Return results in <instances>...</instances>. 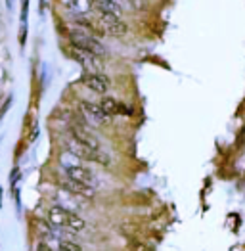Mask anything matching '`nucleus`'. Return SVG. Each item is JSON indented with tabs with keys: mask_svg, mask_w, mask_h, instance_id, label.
<instances>
[{
	"mask_svg": "<svg viewBox=\"0 0 245 251\" xmlns=\"http://www.w3.org/2000/svg\"><path fill=\"white\" fill-rule=\"evenodd\" d=\"M71 44L75 46V48H81L84 52H90V54H94V56H98V58H103L105 56V46H103L102 42L98 41L92 33H86V31H82V29H77V31H71Z\"/></svg>",
	"mask_w": 245,
	"mask_h": 251,
	"instance_id": "obj_1",
	"label": "nucleus"
},
{
	"mask_svg": "<svg viewBox=\"0 0 245 251\" xmlns=\"http://www.w3.org/2000/svg\"><path fill=\"white\" fill-rule=\"evenodd\" d=\"M61 163H63L67 178H71V180H75V182H81V184H86V186H92V184H94V180H96L94 173L88 167L81 165L75 155H71V161H67L65 157H61Z\"/></svg>",
	"mask_w": 245,
	"mask_h": 251,
	"instance_id": "obj_2",
	"label": "nucleus"
},
{
	"mask_svg": "<svg viewBox=\"0 0 245 251\" xmlns=\"http://www.w3.org/2000/svg\"><path fill=\"white\" fill-rule=\"evenodd\" d=\"M100 31L111 37H122L128 31L126 21L121 20V16H111V14H100Z\"/></svg>",
	"mask_w": 245,
	"mask_h": 251,
	"instance_id": "obj_3",
	"label": "nucleus"
},
{
	"mask_svg": "<svg viewBox=\"0 0 245 251\" xmlns=\"http://www.w3.org/2000/svg\"><path fill=\"white\" fill-rule=\"evenodd\" d=\"M71 58H73L75 62L81 63L88 73H102V69H103L102 58H98V56H94V54H90V52H84L81 48L71 46Z\"/></svg>",
	"mask_w": 245,
	"mask_h": 251,
	"instance_id": "obj_4",
	"label": "nucleus"
},
{
	"mask_svg": "<svg viewBox=\"0 0 245 251\" xmlns=\"http://www.w3.org/2000/svg\"><path fill=\"white\" fill-rule=\"evenodd\" d=\"M82 84L88 90L96 92V94H105L109 90V86H111V81L103 73H84L82 75Z\"/></svg>",
	"mask_w": 245,
	"mask_h": 251,
	"instance_id": "obj_5",
	"label": "nucleus"
},
{
	"mask_svg": "<svg viewBox=\"0 0 245 251\" xmlns=\"http://www.w3.org/2000/svg\"><path fill=\"white\" fill-rule=\"evenodd\" d=\"M81 111L90 119V121H94L96 125H105V123H109V119L111 117H107L105 113L102 111V107L98 104H94V102H81Z\"/></svg>",
	"mask_w": 245,
	"mask_h": 251,
	"instance_id": "obj_6",
	"label": "nucleus"
},
{
	"mask_svg": "<svg viewBox=\"0 0 245 251\" xmlns=\"http://www.w3.org/2000/svg\"><path fill=\"white\" fill-rule=\"evenodd\" d=\"M71 138H73L75 142H79V144H82V146H86V148L102 150L100 140H98L94 134H90L88 130H84L82 126H73V128H71Z\"/></svg>",
	"mask_w": 245,
	"mask_h": 251,
	"instance_id": "obj_7",
	"label": "nucleus"
},
{
	"mask_svg": "<svg viewBox=\"0 0 245 251\" xmlns=\"http://www.w3.org/2000/svg\"><path fill=\"white\" fill-rule=\"evenodd\" d=\"M61 188L67 190L69 194L81 196V198H94V194H96L94 186H86V184L75 182V180H71V178H65V180H61Z\"/></svg>",
	"mask_w": 245,
	"mask_h": 251,
	"instance_id": "obj_8",
	"label": "nucleus"
},
{
	"mask_svg": "<svg viewBox=\"0 0 245 251\" xmlns=\"http://www.w3.org/2000/svg\"><path fill=\"white\" fill-rule=\"evenodd\" d=\"M90 8L98 10V14H111V16H121V4L117 0H88Z\"/></svg>",
	"mask_w": 245,
	"mask_h": 251,
	"instance_id": "obj_9",
	"label": "nucleus"
},
{
	"mask_svg": "<svg viewBox=\"0 0 245 251\" xmlns=\"http://www.w3.org/2000/svg\"><path fill=\"white\" fill-rule=\"evenodd\" d=\"M98 105L102 107V111L107 117H113V115H119V113H128L126 105L121 104V102L115 100V98H111V96H103Z\"/></svg>",
	"mask_w": 245,
	"mask_h": 251,
	"instance_id": "obj_10",
	"label": "nucleus"
},
{
	"mask_svg": "<svg viewBox=\"0 0 245 251\" xmlns=\"http://www.w3.org/2000/svg\"><path fill=\"white\" fill-rule=\"evenodd\" d=\"M60 4L69 14H75L79 18L90 12V2L88 0H60Z\"/></svg>",
	"mask_w": 245,
	"mask_h": 251,
	"instance_id": "obj_11",
	"label": "nucleus"
},
{
	"mask_svg": "<svg viewBox=\"0 0 245 251\" xmlns=\"http://www.w3.org/2000/svg\"><path fill=\"white\" fill-rule=\"evenodd\" d=\"M67 215H69L67 209H63L60 205H54V207H50V211H48V223L52 226H56V228H65Z\"/></svg>",
	"mask_w": 245,
	"mask_h": 251,
	"instance_id": "obj_12",
	"label": "nucleus"
},
{
	"mask_svg": "<svg viewBox=\"0 0 245 251\" xmlns=\"http://www.w3.org/2000/svg\"><path fill=\"white\" fill-rule=\"evenodd\" d=\"M86 228V223H84V219L79 217L77 213H71L69 211V215H67V221H65V230H71V232H82Z\"/></svg>",
	"mask_w": 245,
	"mask_h": 251,
	"instance_id": "obj_13",
	"label": "nucleus"
},
{
	"mask_svg": "<svg viewBox=\"0 0 245 251\" xmlns=\"http://www.w3.org/2000/svg\"><path fill=\"white\" fill-rule=\"evenodd\" d=\"M58 250L60 251H82V248L77 242H69V240H63V238H61L60 242H58Z\"/></svg>",
	"mask_w": 245,
	"mask_h": 251,
	"instance_id": "obj_14",
	"label": "nucleus"
},
{
	"mask_svg": "<svg viewBox=\"0 0 245 251\" xmlns=\"http://www.w3.org/2000/svg\"><path fill=\"white\" fill-rule=\"evenodd\" d=\"M10 105H12V98H8V100H6V102H4V105H2V107H0V121H2V117H4V115H6V111H8V109H10Z\"/></svg>",
	"mask_w": 245,
	"mask_h": 251,
	"instance_id": "obj_15",
	"label": "nucleus"
},
{
	"mask_svg": "<svg viewBox=\"0 0 245 251\" xmlns=\"http://www.w3.org/2000/svg\"><path fill=\"white\" fill-rule=\"evenodd\" d=\"M35 251H54L48 244H44V242H41V244H37V248H35Z\"/></svg>",
	"mask_w": 245,
	"mask_h": 251,
	"instance_id": "obj_16",
	"label": "nucleus"
},
{
	"mask_svg": "<svg viewBox=\"0 0 245 251\" xmlns=\"http://www.w3.org/2000/svg\"><path fill=\"white\" fill-rule=\"evenodd\" d=\"M37 134H39V125H33V130H31V134H29V142H33V140L37 138Z\"/></svg>",
	"mask_w": 245,
	"mask_h": 251,
	"instance_id": "obj_17",
	"label": "nucleus"
},
{
	"mask_svg": "<svg viewBox=\"0 0 245 251\" xmlns=\"http://www.w3.org/2000/svg\"><path fill=\"white\" fill-rule=\"evenodd\" d=\"M44 6H46V0H41V12H44Z\"/></svg>",
	"mask_w": 245,
	"mask_h": 251,
	"instance_id": "obj_18",
	"label": "nucleus"
}]
</instances>
